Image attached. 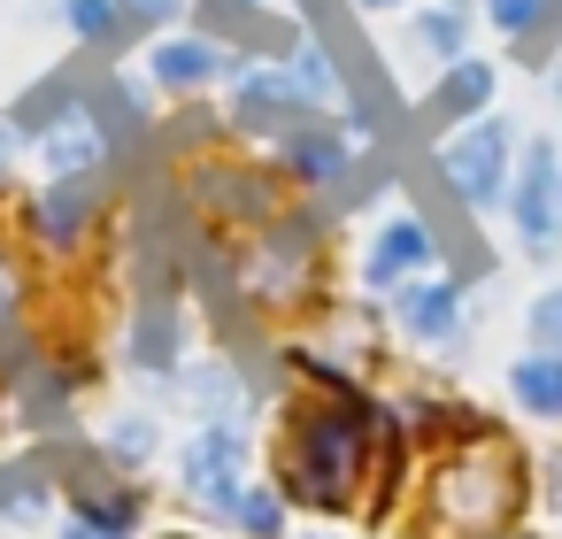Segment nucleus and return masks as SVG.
I'll list each match as a JSON object with an SVG mask.
<instances>
[{"mask_svg": "<svg viewBox=\"0 0 562 539\" xmlns=\"http://www.w3.org/2000/svg\"><path fill=\"white\" fill-rule=\"evenodd\" d=\"M285 170H293L301 186H331V178H347V147H339L331 132L301 124V132H285Z\"/></svg>", "mask_w": 562, "mask_h": 539, "instance_id": "obj_14", "label": "nucleus"}, {"mask_svg": "<svg viewBox=\"0 0 562 539\" xmlns=\"http://www.w3.org/2000/svg\"><path fill=\"white\" fill-rule=\"evenodd\" d=\"M431 270V232H424V216H393L378 239H370V255H362V285L370 293H393V285H408V278H424Z\"/></svg>", "mask_w": 562, "mask_h": 539, "instance_id": "obj_11", "label": "nucleus"}, {"mask_svg": "<svg viewBox=\"0 0 562 539\" xmlns=\"http://www.w3.org/2000/svg\"><path fill=\"white\" fill-rule=\"evenodd\" d=\"M16 155H24V132H16V124H0V178L16 170Z\"/></svg>", "mask_w": 562, "mask_h": 539, "instance_id": "obj_28", "label": "nucleus"}, {"mask_svg": "<svg viewBox=\"0 0 562 539\" xmlns=\"http://www.w3.org/2000/svg\"><path fill=\"white\" fill-rule=\"evenodd\" d=\"M431 508H439L447 531H493L516 508V447L493 439V431L462 439L431 478Z\"/></svg>", "mask_w": 562, "mask_h": 539, "instance_id": "obj_2", "label": "nucleus"}, {"mask_svg": "<svg viewBox=\"0 0 562 539\" xmlns=\"http://www.w3.org/2000/svg\"><path fill=\"white\" fill-rule=\"evenodd\" d=\"M170 539H193V531H170Z\"/></svg>", "mask_w": 562, "mask_h": 539, "instance_id": "obj_32", "label": "nucleus"}, {"mask_svg": "<svg viewBox=\"0 0 562 539\" xmlns=\"http://www.w3.org/2000/svg\"><path fill=\"white\" fill-rule=\"evenodd\" d=\"M293 78H301V93H308L316 109H339V70L324 63V47H316V40H301V47H293Z\"/></svg>", "mask_w": 562, "mask_h": 539, "instance_id": "obj_22", "label": "nucleus"}, {"mask_svg": "<svg viewBox=\"0 0 562 539\" xmlns=\"http://www.w3.org/2000/svg\"><path fill=\"white\" fill-rule=\"evenodd\" d=\"M124 9H132V24H139V32H155V24H170V16H186V9H193V0H124Z\"/></svg>", "mask_w": 562, "mask_h": 539, "instance_id": "obj_26", "label": "nucleus"}, {"mask_svg": "<svg viewBox=\"0 0 562 539\" xmlns=\"http://www.w3.org/2000/svg\"><path fill=\"white\" fill-rule=\"evenodd\" d=\"M355 9H370V16H385V9H401V0H355Z\"/></svg>", "mask_w": 562, "mask_h": 539, "instance_id": "obj_31", "label": "nucleus"}, {"mask_svg": "<svg viewBox=\"0 0 562 539\" xmlns=\"http://www.w3.org/2000/svg\"><path fill=\"white\" fill-rule=\"evenodd\" d=\"M155 447H162V431H155V416H147V408H116V416L101 424V454H109V462H124V470H139Z\"/></svg>", "mask_w": 562, "mask_h": 539, "instance_id": "obj_18", "label": "nucleus"}, {"mask_svg": "<svg viewBox=\"0 0 562 539\" xmlns=\"http://www.w3.org/2000/svg\"><path fill=\"white\" fill-rule=\"evenodd\" d=\"M209 16H255V0H201Z\"/></svg>", "mask_w": 562, "mask_h": 539, "instance_id": "obj_29", "label": "nucleus"}, {"mask_svg": "<svg viewBox=\"0 0 562 539\" xmlns=\"http://www.w3.org/2000/svg\"><path fill=\"white\" fill-rule=\"evenodd\" d=\"M485 101H493V70H485V63H470V55H462V63H447V70H439V86H431V116H477Z\"/></svg>", "mask_w": 562, "mask_h": 539, "instance_id": "obj_15", "label": "nucleus"}, {"mask_svg": "<svg viewBox=\"0 0 562 539\" xmlns=\"http://www.w3.org/2000/svg\"><path fill=\"white\" fill-rule=\"evenodd\" d=\"M93 224H101V170H93V178H47V186L32 193V239H40V247L70 255V247L93 239Z\"/></svg>", "mask_w": 562, "mask_h": 539, "instance_id": "obj_8", "label": "nucleus"}, {"mask_svg": "<svg viewBox=\"0 0 562 539\" xmlns=\"http://www.w3.org/2000/svg\"><path fill=\"white\" fill-rule=\"evenodd\" d=\"M408 40H416L431 63H462V9H454V0H447V9H424Z\"/></svg>", "mask_w": 562, "mask_h": 539, "instance_id": "obj_21", "label": "nucleus"}, {"mask_svg": "<svg viewBox=\"0 0 562 539\" xmlns=\"http://www.w3.org/2000/svg\"><path fill=\"white\" fill-rule=\"evenodd\" d=\"M370 431L378 416L331 378V401H301L285 408L278 431V493L301 508H355L362 478H370Z\"/></svg>", "mask_w": 562, "mask_h": 539, "instance_id": "obj_1", "label": "nucleus"}, {"mask_svg": "<svg viewBox=\"0 0 562 539\" xmlns=\"http://www.w3.org/2000/svg\"><path fill=\"white\" fill-rule=\"evenodd\" d=\"M239 539H285V493H278V478L270 485H239V501H232V516H224Z\"/></svg>", "mask_w": 562, "mask_h": 539, "instance_id": "obj_17", "label": "nucleus"}, {"mask_svg": "<svg viewBox=\"0 0 562 539\" xmlns=\"http://www.w3.org/2000/svg\"><path fill=\"white\" fill-rule=\"evenodd\" d=\"M16 324H24V270H16V255H9V247H0V355H9Z\"/></svg>", "mask_w": 562, "mask_h": 539, "instance_id": "obj_23", "label": "nucleus"}, {"mask_svg": "<svg viewBox=\"0 0 562 539\" xmlns=\"http://www.w3.org/2000/svg\"><path fill=\"white\" fill-rule=\"evenodd\" d=\"M547 485H554V508H562V454L547 462Z\"/></svg>", "mask_w": 562, "mask_h": 539, "instance_id": "obj_30", "label": "nucleus"}, {"mask_svg": "<svg viewBox=\"0 0 562 539\" xmlns=\"http://www.w3.org/2000/svg\"><path fill=\"white\" fill-rule=\"evenodd\" d=\"M178 347H186V324H178V308H170V301H147V308L132 316L124 362H132V370H147V378H170V370H178Z\"/></svg>", "mask_w": 562, "mask_h": 539, "instance_id": "obj_12", "label": "nucleus"}, {"mask_svg": "<svg viewBox=\"0 0 562 539\" xmlns=\"http://www.w3.org/2000/svg\"><path fill=\"white\" fill-rule=\"evenodd\" d=\"M393 324L416 347H447L462 332V285L454 278H408V285H393Z\"/></svg>", "mask_w": 562, "mask_h": 539, "instance_id": "obj_10", "label": "nucleus"}, {"mask_svg": "<svg viewBox=\"0 0 562 539\" xmlns=\"http://www.w3.org/2000/svg\"><path fill=\"white\" fill-rule=\"evenodd\" d=\"M439 170H447V186H454L470 209H493V201L508 193V124H501V116H477L470 132H454V139L439 147Z\"/></svg>", "mask_w": 562, "mask_h": 539, "instance_id": "obj_5", "label": "nucleus"}, {"mask_svg": "<svg viewBox=\"0 0 562 539\" xmlns=\"http://www.w3.org/2000/svg\"><path fill=\"white\" fill-rule=\"evenodd\" d=\"M508 393L531 408V416H562V355H524L508 370Z\"/></svg>", "mask_w": 562, "mask_h": 539, "instance_id": "obj_20", "label": "nucleus"}, {"mask_svg": "<svg viewBox=\"0 0 562 539\" xmlns=\"http://www.w3.org/2000/svg\"><path fill=\"white\" fill-rule=\"evenodd\" d=\"M531 347L539 355H562V285L531 301Z\"/></svg>", "mask_w": 562, "mask_h": 539, "instance_id": "obj_24", "label": "nucleus"}, {"mask_svg": "<svg viewBox=\"0 0 562 539\" xmlns=\"http://www.w3.org/2000/svg\"><path fill=\"white\" fill-rule=\"evenodd\" d=\"M70 508L78 516H93V524H109V531H139V516H147V501L132 493V485H70Z\"/></svg>", "mask_w": 562, "mask_h": 539, "instance_id": "obj_19", "label": "nucleus"}, {"mask_svg": "<svg viewBox=\"0 0 562 539\" xmlns=\"http://www.w3.org/2000/svg\"><path fill=\"white\" fill-rule=\"evenodd\" d=\"M232 70H239L232 47L209 40V32H162V40L147 47V78H155L162 93H201V86H216V78H232Z\"/></svg>", "mask_w": 562, "mask_h": 539, "instance_id": "obj_9", "label": "nucleus"}, {"mask_svg": "<svg viewBox=\"0 0 562 539\" xmlns=\"http://www.w3.org/2000/svg\"><path fill=\"white\" fill-rule=\"evenodd\" d=\"M178 385H186V401L201 408V424H216V416H239V401H247V385H239V370H232V362H193Z\"/></svg>", "mask_w": 562, "mask_h": 539, "instance_id": "obj_16", "label": "nucleus"}, {"mask_svg": "<svg viewBox=\"0 0 562 539\" xmlns=\"http://www.w3.org/2000/svg\"><path fill=\"white\" fill-rule=\"evenodd\" d=\"M32 155H40V178H93L109 170V116L93 101H70L47 132H32Z\"/></svg>", "mask_w": 562, "mask_h": 539, "instance_id": "obj_6", "label": "nucleus"}, {"mask_svg": "<svg viewBox=\"0 0 562 539\" xmlns=\"http://www.w3.org/2000/svg\"><path fill=\"white\" fill-rule=\"evenodd\" d=\"M55 539H124V531H109V524H93V516H78V508H70Z\"/></svg>", "mask_w": 562, "mask_h": 539, "instance_id": "obj_27", "label": "nucleus"}, {"mask_svg": "<svg viewBox=\"0 0 562 539\" xmlns=\"http://www.w3.org/2000/svg\"><path fill=\"white\" fill-rule=\"evenodd\" d=\"M485 16H493V24H501L508 40H524V32H531V24L547 16V0H485Z\"/></svg>", "mask_w": 562, "mask_h": 539, "instance_id": "obj_25", "label": "nucleus"}, {"mask_svg": "<svg viewBox=\"0 0 562 539\" xmlns=\"http://www.w3.org/2000/svg\"><path fill=\"white\" fill-rule=\"evenodd\" d=\"M324 109L301 93V78H293V63H255V70H232V124L239 132H301V124H316Z\"/></svg>", "mask_w": 562, "mask_h": 539, "instance_id": "obj_4", "label": "nucleus"}, {"mask_svg": "<svg viewBox=\"0 0 562 539\" xmlns=\"http://www.w3.org/2000/svg\"><path fill=\"white\" fill-rule=\"evenodd\" d=\"M508 209H516L524 247H531V255H554V232H562V162H554V147H547V139H531V147H524V170H516Z\"/></svg>", "mask_w": 562, "mask_h": 539, "instance_id": "obj_7", "label": "nucleus"}, {"mask_svg": "<svg viewBox=\"0 0 562 539\" xmlns=\"http://www.w3.org/2000/svg\"><path fill=\"white\" fill-rule=\"evenodd\" d=\"M63 32L78 47H93V55H116L124 40H139V24H132L124 0H63Z\"/></svg>", "mask_w": 562, "mask_h": 539, "instance_id": "obj_13", "label": "nucleus"}, {"mask_svg": "<svg viewBox=\"0 0 562 539\" xmlns=\"http://www.w3.org/2000/svg\"><path fill=\"white\" fill-rule=\"evenodd\" d=\"M178 485H186L193 508L232 516V501H239V485H247V424H239V416L193 424V439L178 447Z\"/></svg>", "mask_w": 562, "mask_h": 539, "instance_id": "obj_3", "label": "nucleus"}]
</instances>
